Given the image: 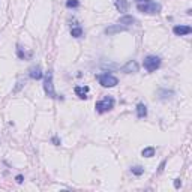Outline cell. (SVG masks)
Returning a JSON list of instances; mask_svg holds the SVG:
<instances>
[{
    "instance_id": "cell-8",
    "label": "cell",
    "mask_w": 192,
    "mask_h": 192,
    "mask_svg": "<svg viewBox=\"0 0 192 192\" xmlns=\"http://www.w3.org/2000/svg\"><path fill=\"white\" fill-rule=\"evenodd\" d=\"M128 30V27L122 24H113V26H108L107 29H105V35H116V33H120V32H126Z\"/></svg>"
},
{
    "instance_id": "cell-11",
    "label": "cell",
    "mask_w": 192,
    "mask_h": 192,
    "mask_svg": "<svg viewBox=\"0 0 192 192\" xmlns=\"http://www.w3.org/2000/svg\"><path fill=\"white\" fill-rule=\"evenodd\" d=\"M29 75H30L32 80H41L42 75H44L41 66H33L32 69H30V74H29Z\"/></svg>"
},
{
    "instance_id": "cell-23",
    "label": "cell",
    "mask_w": 192,
    "mask_h": 192,
    "mask_svg": "<svg viewBox=\"0 0 192 192\" xmlns=\"http://www.w3.org/2000/svg\"><path fill=\"white\" fill-rule=\"evenodd\" d=\"M143 2H147V0H137V3H143Z\"/></svg>"
},
{
    "instance_id": "cell-9",
    "label": "cell",
    "mask_w": 192,
    "mask_h": 192,
    "mask_svg": "<svg viewBox=\"0 0 192 192\" xmlns=\"http://www.w3.org/2000/svg\"><path fill=\"white\" fill-rule=\"evenodd\" d=\"M89 87L87 86H84V87H81V86H77L75 87V93L77 96L80 98V99H87V93H89Z\"/></svg>"
},
{
    "instance_id": "cell-10",
    "label": "cell",
    "mask_w": 192,
    "mask_h": 192,
    "mask_svg": "<svg viewBox=\"0 0 192 192\" xmlns=\"http://www.w3.org/2000/svg\"><path fill=\"white\" fill-rule=\"evenodd\" d=\"M114 6L119 12H126L129 8V3H128V0H114Z\"/></svg>"
},
{
    "instance_id": "cell-12",
    "label": "cell",
    "mask_w": 192,
    "mask_h": 192,
    "mask_svg": "<svg viewBox=\"0 0 192 192\" xmlns=\"http://www.w3.org/2000/svg\"><path fill=\"white\" fill-rule=\"evenodd\" d=\"M135 20L132 15H123V17H120L119 18V24H122V26H131V24H134Z\"/></svg>"
},
{
    "instance_id": "cell-6",
    "label": "cell",
    "mask_w": 192,
    "mask_h": 192,
    "mask_svg": "<svg viewBox=\"0 0 192 192\" xmlns=\"http://www.w3.org/2000/svg\"><path fill=\"white\" fill-rule=\"evenodd\" d=\"M192 32V27L191 26H174L173 27V33L176 36H186Z\"/></svg>"
},
{
    "instance_id": "cell-16",
    "label": "cell",
    "mask_w": 192,
    "mask_h": 192,
    "mask_svg": "<svg viewBox=\"0 0 192 192\" xmlns=\"http://www.w3.org/2000/svg\"><path fill=\"white\" fill-rule=\"evenodd\" d=\"M131 171H132V174H134V176H143V174H144V168L140 167V165L132 167V168H131Z\"/></svg>"
},
{
    "instance_id": "cell-2",
    "label": "cell",
    "mask_w": 192,
    "mask_h": 192,
    "mask_svg": "<svg viewBox=\"0 0 192 192\" xmlns=\"http://www.w3.org/2000/svg\"><path fill=\"white\" fill-rule=\"evenodd\" d=\"M44 90H45V95L51 98V99H56V98H60L63 99L62 96H57L56 95V90H54V84H53V72L48 71L45 74V80H44Z\"/></svg>"
},
{
    "instance_id": "cell-14",
    "label": "cell",
    "mask_w": 192,
    "mask_h": 192,
    "mask_svg": "<svg viewBox=\"0 0 192 192\" xmlns=\"http://www.w3.org/2000/svg\"><path fill=\"white\" fill-rule=\"evenodd\" d=\"M155 147H146V149H143L141 155L144 156V158H153L155 156Z\"/></svg>"
},
{
    "instance_id": "cell-15",
    "label": "cell",
    "mask_w": 192,
    "mask_h": 192,
    "mask_svg": "<svg viewBox=\"0 0 192 192\" xmlns=\"http://www.w3.org/2000/svg\"><path fill=\"white\" fill-rule=\"evenodd\" d=\"M83 29L80 27V26H77V27H72L71 29V35H72V38H81L83 36Z\"/></svg>"
},
{
    "instance_id": "cell-1",
    "label": "cell",
    "mask_w": 192,
    "mask_h": 192,
    "mask_svg": "<svg viewBox=\"0 0 192 192\" xmlns=\"http://www.w3.org/2000/svg\"><path fill=\"white\" fill-rule=\"evenodd\" d=\"M137 9L143 12V14H159L162 6L156 3V2H152V0H147V2H143V3H138L137 5Z\"/></svg>"
},
{
    "instance_id": "cell-5",
    "label": "cell",
    "mask_w": 192,
    "mask_h": 192,
    "mask_svg": "<svg viewBox=\"0 0 192 192\" xmlns=\"http://www.w3.org/2000/svg\"><path fill=\"white\" fill-rule=\"evenodd\" d=\"M98 81L102 87H114L119 84V80H117L114 75H111V74H101L98 75Z\"/></svg>"
},
{
    "instance_id": "cell-22",
    "label": "cell",
    "mask_w": 192,
    "mask_h": 192,
    "mask_svg": "<svg viewBox=\"0 0 192 192\" xmlns=\"http://www.w3.org/2000/svg\"><path fill=\"white\" fill-rule=\"evenodd\" d=\"M53 143H54V144H56V146H59V144H60V141H59V138H56V137H54V138H53Z\"/></svg>"
},
{
    "instance_id": "cell-3",
    "label": "cell",
    "mask_w": 192,
    "mask_h": 192,
    "mask_svg": "<svg viewBox=\"0 0 192 192\" xmlns=\"http://www.w3.org/2000/svg\"><path fill=\"white\" fill-rule=\"evenodd\" d=\"M114 98L113 96H105L102 101H98L96 102V105H95V108H96V111L99 113V114H104V113H107V111H110V110L114 108Z\"/></svg>"
},
{
    "instance_id": "cell-4",
    "label": "cell",
    "mask_w": 192,
    "mask_h": 192,
    "mask_svg": "<svg viewBox=\"0 0 192 192\" xmlns=\"http://www.w3.org/2000/svg\"><path fill=\"white\" fill-rule=\"evenodd\" d=\"M143 66L147 72H155L156 69H159L161 66V59L158 56H147L143 62Z\"/></svg>"
},
{
    "instance_id": "cell-17",
    "label": "cell",
    "mask_w": 192,
    "mask_h": 192,
    "mask_svg": "<svg viewBox=\"0 0 192 192\" xmlns=\"http://www.w3.org/2000/svg\"><path fill=\"white\" fill-rule=\"evenodd\" d=\"M17 54H18V57H20V59H26V57H30V56H32L30 53H24V51H23V48H21L20 45L17 47Z\"/></svg>"
},
{
    "instance_id": "cell-19",
    "label": "cell",
    "mask_w": 192,
    "mask_h": 192,
    "mask_svg": "<svg viewBox=\"0 0 192 192\" xmlns=\"http://www.w3.org/2000/svg\"><path fill=\"white\" fill-rule=\"evenodd\" d=\"M180 186H182V180H180V179H176L174 180V188L176 189H179Z\"/></svg>"
},
{
    "instance_id": "cell-21",
    "label": "cell",
    "mask_w": 192,
    "mask_h": 192,
    "mask_svg": "<svg viewBox=\"0 0 192 192\" xmlns=\"http://www.w3.org/2000/svg\"><path fill=\"white\" fill-rule=\"evenodd\" d=\"M164 167H165V162H162V164L159 165V170H158V173H162V170H164Z\"/></svg>"
},
{
    "instance_id": "cell-7",
    "label": "cell",
    "mask_w": 192,
    "mask_h": 192,
    "mask_svg": "<svg viewBox=\"0 0 192 192\" xmlns=\"http://www.w3.org/2000/svg\"><path fill=\"white\" fill-rule=\"evenodd\" d=\"M138 69H140L138 63L135 60H129L125 66L122 68V72H125V74H135V72H138Z\"/></svg>"
},
{
    "instance_id": "cell-13",
    "label": "cell",
    "mask_w": 192,
    "mask_h": 192,
    "mask_svg": "<svg viewBox=\"0 0 192 192\" xmlns=\"http://www.w3.org/2000/svg\"><path fill=\"white\" fill-rule=\"evenodd\" d=\"M137 116L140 117V119H144V117L147 116V107L144 104H138L137 105Z\"/></svg>"
},
{
    "instance_id": "cell-20",
    "label": "cell",
    "mask_w": 192,
    "mask_h": 192,
    "mask_svg": "<svg viewBox=\"0 0 192 192\" xmlns=\"http://www.w3.org/2000/svg\"><path fill=\"white\" fill-rule=\"evenodd\" d=\"M15 180H17V183H23V180H24V177L21 174H18L17 177H15Z\"/></svg>"
},
{
    "instance_id": "cell-18",
    "label": "cell",
    "mask_w": 192,
    "mask_h": 192,
    "mask_svg": "<svg viewBox=\"0 0 192 192\" xmlns=\"http://www.w3.org/2000/svg\"><path fill=\"white\" fill-rule=\"evenodd\" d=\"M80 6V2L78 0H68L66 2V8H78Z\"/></svg>"
}]
</instances>
